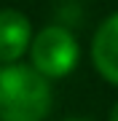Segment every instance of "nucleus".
Wrapping results in <instances>:
<instances>
[{
	"mask_svg": "<svg viewBox=\"0 0 118 121\" xmlns=\"http://www.w3.org/2000/svg\"><path fill=\"white\" fill-rule=\"evenodd\" d=\"M51 105V83L32 65L0 70V121H46Z\"/></svg>",
	"mask_w": 118,
	"mask_h": 121,
	"instance_id": "f257e3e1",
	"label": "nucleus"
},
{
	"mask_svg": "<svg viewBox=\"0 0 118 121\" xmlns=\"http://www.w3.org/2000/svg\"><path fill=\"white\" fill-rule=\"evenodd\" d=\"M81 56V46L67 27L48 24L43 27L30 43L32 67L46 78H65L70 75Z\"/></svg>",
	"mask_w": 118,
	"mask_h": 121,
	"instance_id": "f03ea898",
	"label": "nucleus"
},
{
	"mask_svg": "<svg viewBox=\"0 0 118 121\" xmlns=\"http://www.w3.org/2000/svg\"><path fill=\"white\" fill-rule=\"evenodd\" d=\"M32 43V24L22 11L3 8L0 11V62H13L24 51H30Z\"/></svg>",
	"mask_w": 118,
	"mask_h": 121,
	"instance_id": "7ed1b4c3",
	"label": "nucleus"
},
{
	"mask_svg": "<svg viewBox=\"0 0 118 121\" xmlns=\"http://www.w3.org/2000/svg\"><path fill=\"white\" fill-rule=\"evenodd\" d=\"M91 59L94 67L105 81L118 86V11L107 16L94 32L91 40Z\"/></svg>",
	"mask_w": 118,
	"mask_h": 121,
	"instance_id": "20e7f679",
	"label": "nucleus"
},
{
	"mask_svg": "<svg viewBox=\"0 0 118 121\" xmlns=\"http://www.w3.org/2000/svg\"><path fill=\"white\" fill-rule=\"evenodd\" d=\"M107 121H118V102L113 105V110H110V118Z\"/></svg>",
	"mask_w": 118,
	"mask_h": 121,
	"instance_id": "39448f33",
	"label": "nucleus"
},
{
	"mask_svg": "<svg viewBox=\"0 0 118 121\" xmlns=\"http://www.w3.org/2000/svg\"><path fill=\"white\" fill-rule=\"evenodd\" d=\"M65 121H83V118H65Z\"/></svg>",
	"mask_w": 118,
	"mask_h": 121,
	"instance_id": "423d86ee",
	"label": "nucleus"
},
{
	"mask_svg": "<svg viewBox=\"0 0 118 121\" xmlns=\"http://www.w3.org/2000/svg\"><path fill=\"white\" fill-rule=\"evenodd\" d=\"M0 70H3V67H0Z\"/></svg>",
	"mask_w": 118,
	"mask_h": 121,
	"instance_id": "0eeeda50",
	"label": "nucleus"
}]
</instances>
